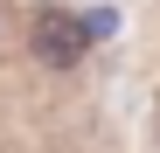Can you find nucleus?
Listing matches in <instances>:
<instances>
[{
	"instance_id": "f03ea898",
	"label": "nucleus",
	"mask_w": 160,
	"mask_h": 153,
	"mask_svg": "<svg viewBox=\"0 0 160 153\" xmlns=\"http://www.w3.org/2000/svg\"><path fill=\"white\" fill-rule=\"evenodd\" d=\"M0 35H7V14H0Z\"/></svg>"
},
{
	"instance_id": "f257e3e1",
	"label": "nucleus",
	"mask_w": 160,
	"mask_h": 153,
	"mask_svg": "<svg viewBox=\"0 0 160 153\" xmlns=\"http://www.w3.org/2000/svg\"><path fill=\"white\" fill-rule=\"evenodd\" d=\"M28 56H35V70H56V76H70V70H84V56H91V28L77 21L70 7H35L28 14Z\"/></svg>"
}]
</instances>
